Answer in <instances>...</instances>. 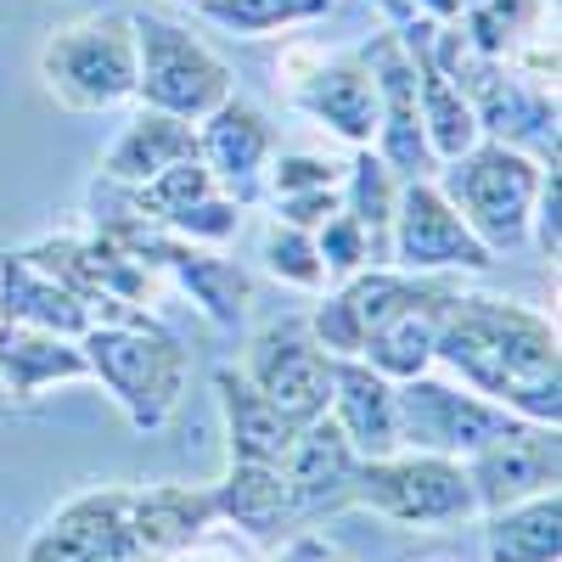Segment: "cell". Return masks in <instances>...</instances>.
<instances>
[{
	"label": "cell",
	"mask_w": 562,
	"mask_h": 562,
	"mask_svg": "<svg viewBox=\"0 0 562 562\" xmlns=\"http://www.w3.org/2000/svg\"><path fill=\"white\" fill-rule=\"evenodd\" d=\"M135 490H102L68 501L52 524L29 540V562H147L130 518Z\"/></svg>",
	"instance_id": "11"
},
{
	"label": "cell",
	"mask_w": 562,
	"mask_h": 562,
	"mask_svg": "<svg viewBox=\"0 0 562 562\" xmlns=\"http://www.w3.org/2000/svg\"><path fill=\"white\" fill-rule=\"evenodd\" d=\"M209 501H214V518H231V524L248 529V535H270V529L288 524V518H299V512H293V490H288V479H281V467H259V461H237L225 473V484L209 490Z\"/></svg>",
	"instance_id": "25"
},
{
	"label": "cell",
	"mask_w": 562,
	"mask_h": 562,
	"mask_svg": "<svg viewBox=\"0 0 562 562\" xmlns=\"http://www.w3.org/2000/svg\"><path fill=\"white\" fill-rule=\"evenodd\" d=\"M321 186H333V164H321L310 153H293L276 164V198H293V192H321Z\"/></svg>",
	"instance_id": "33"
},
{
	"label": "cell",
	"mask_w": 562,
	"mask_h": 562,
	"mask_svg": "<svg viewBox=\"0 0 562 562\" xmlns=\"http://www.w3.org/2000/svg\"><path fill=\"white\" fill-rule=\"evenodd\" d=\"M265 265L281 281H293V288H321V281H326V265L315 254V237H310V231H299V225H288V220H276L265 231Z\"/></svg>",
	"instance_id": "29"
},
{
	"label": "cell",
	"mask_w": 562,
	"mask_h": 562,
	"mask_svg": "<svg viewBox=\"0 0 562 562\" xmlns=\"http://www.w3.org/2000/svg\"><path fill=\"white\" fill-rule=\"evenodd\" d=\"M79 349L90 360V378H102L108 394L124 405L130 428L153 434L175 416L186 394V355L153 315L147 321H90Z\"/></svg>",
	"instance_id": "2"
},
{
	"label": "cell",
	"mask_w": 562,
	"mask_h": 562,
	"mask_svg": "<svg viewBox=\"0 0 562 562\" xmlns=\"http://www.w3.org/2000/svg\"><path fill=\"white\" fill-rule=\"evenodd\" d=\"M130 518H135L140 557H147V562H169L186 546L203 540V529L214 524V501H209V490L158 484V490H135Z\"/></svg>",
	"instance_id": "17"
},
{
	"label": "cell",
	"mask_w": 562,
	"mask_h": 562,
	"mask_svg": "<svg viewBox=\"0 0 562 562\" xmlns=\"http://www.w3.org/2000/svg\"><path fill=\"white\" fill-rule=\"evenodd\" d=\"M557 473H562L557 428L524 422V416H512L495 439H484L467 456V484H473L484 512H501V506H518L529 495L557 490Z\"/></svg>",
	"instance_id": "10"
},
{
	"label": "cell",
	"mask_w": 562,
	"mask_h": 562,
	"mask_svg": "<svg viewBox=\"0 0 562 562\" xmlns=\"http://www.w3.org/2000/svg\"><path fill=\"white\" fill-rule=\"evenodd\" d=\"M0 562H7V557H0Z\"/></svg>",
	"instance_id": "38"
},
{
	"label": "cell",
	"mask_w": 562,
	"mask_h": 562,
	"mask_svg": "<svg viewBox=\"0 0 562 562\" xmlns=\"http://www.w3.org/2000/svg\"><path fill=\"white\" fill-rule=\"evenodd\" d=\"M192 153H198L192 124L175 119V113H158V108H140V113L124 124V135L108 147L102 175H108L113 186H147L153 175H164L169 164L192 158Z\"/></svg>",
	"instance_id": "19"
},
{
	"label": "cell",
	"mask_w": 562,
	"mask_h": 562,
	"mask_svg": "<svg viewBox=\"0 0 562 562\" xmlns=\"http://www.w3.org/2000/svg\"><path fill=\"white\" fill-rule=\"evenodd\" d=\"M439 192L467 220V231L495 254V248H518L529 237V209H535V192H540V169L518 147L490 140V147H467L461 158H450Z\"/></svg>",
	"instance_id": "3"
},
{
	"label": "cell",
	"mask_w": 562,
	"mask_h": 562,
	"mask_svg": "<svg viewBox=\"0 0 562 562\" xmlns=\"http://www.w3.org/2000/svg\"><path fill=\"white\" fill-rule=\"evenodd\" d=\"M333 0H203V12L225 23L231 34H270L281 23H304L321 18Z\"/></svg>",
	"instance_id": "28"
},
{
	"label": "cell",
	"mask_w": 562,
	"mask_h": 562,
	"mask_svg": "<svg viewBox=\"0 0 562 562\" xmlns=\"http://www.w3.org/2000/svg\"><path fill=\"white\" fill-rule=\"evenodd\" d=\"M411 45V68H416V108H422V135H428V153L434 158H461L467 147H479V119H473V108H467V97L439 74V63L428 57V29H422V40L416 34H405Z\"/></svg>",
	"instance_id": "21"
},
{
	"label": "cell",
	"mask_w": 562,
	"mask_h": 562,
	"mask_svg": "<svg viewBox=\"0 0 562 562\" xmlns=\"http://www.w3.org/2000/svg\"><path fill=\"white\" fill-rule=\"evenodd\" d=\"M434 360L450 366L467 389H479L490 405L546 422L557 428L562 416V371H557V333L501 299H456L439 315Z\"/></svg>",
	"instance_id": "1"
},
{
	"label": "cell",
	"mask_w": 562,
	"mask_h": 562,
	"mask_svg": "<svg viewBox=\"0 0 562 562\" xmlns=\"http://www.w3.org/2000/svg\"><path fill=\"white\" fill-rule=\"evenodd\" d=\"M445 304H450V293H422L411 310H400L389 326H378L366 344H360V355H366V366L371 371H383V378H422V371L434 366V338H439V315H445Z\"/></svg>",
	"instance_id": "23"
},
{
	"label": "cell",
	"mask_w": 562,
	"mask_h": 562,
	"mask_svg": "<svg viewBox=\"0 0 562 562\" xmlns=\"http://www.w3.org/2000/svg\"><path fill=\"white\" fill-rule=\"evenodd\" d=\"M299 108L349 140L378 135V85L366 63H321L310 79H299Z\"/></svg>",
	"instance_id": "22"
},
{
	"label": "cell",
	"mask_w": 562,
	"mask_h": 562,
	"mask_svg": "<svg viewBox=\"0 0 562 562\" xmlns=\"http://www.w3.org/2000/svg\"><path fill=\"white\" fill-rule=\"evenodd\" d=\"M467 7H473V0H467Z\"/></svg>",
	"instance_id": "37"
},
{
	"label": "cell",
	"mask_w": 562,
	"mask_h": 562,
	"mask_svg": "<svg viewBox=\"0 0 562 562\" xmlns=\"http://www.w3.org/2000/svg\"><path fill=\"white\" fill-rule=\"evenodd\" d=\"M198 158L209 164L214 180L231 186V198L248 203V198H254V175H259L265 158H270V124H265V113H259L254 102L225 97V102L209 113L203 135H198Z\"/></svg>",
	"instance_id": "15"
},
{
	"label": "cell",
	"mask_w": 562,
	"mask_h": 562,
	"mask_svg": "<svg viewBox=\"0 0 562 562\" xmlns=\"http://www.w3.org/2000/svg\"><path fill=\"white\" fill-rule=\"evenodd\" d=\"M237 225H243V203L237 198H220V192L198 198L192 209H180L169 220V231H175V237H186V243H225V237H237Z\"/></svg>",
	"instance_id": "30"
},
{
	"label": "cell",
	"mask_w": 562,
	"mask_h": 562,
	"mask_svg": "<svg viewBox=\"0 0 562 562\" xmlns=\"http://www.w3.org/2000/svg\"><path fill=\"white\" fill-rule=\"evenodd\" d=\"M416 7L428 12L434 23H450V18H461V7H467V0H416Z\"/></svg>",
	"instance_id": "35"
},
{
	"label": "cell",
	"mask_w": 562,
	"mask_h": 562,
	"mask_svg": "<svg viewBox=\"0 0 562 562\" xmlns=\"http://www.w3.org/2000/svg\"><path fill=\"white\" fill-rule=\"evenodd\" d=\"M192 562H214V557H192Z\"/></svg>",
	"instance_id": "36"
},
{
	"label": "cell",
	"mask_w": 562,
	"mask_h": 562,
	"mask_svg": "<svg viewBox=\"0 0 562 562\" xmlns=\"http://www.w3.org/2000/svg\"><path fill=\"white\" fill-rule=\"evenodd\" d=\"M333 422L344 428L349 450L360 461L371 456H394L400 450V422H394V378L371 371L360 360H333Z\"/></svg>",
	"instance_id": "14"
},
{
	"label": "cell",
	"mask_w": 562,
	"mask_h": 562,
	"mask_svg": "<svg viewBox=\"0 0 562 562\" xmlns=\"http://www.w3.org/2000/svg\"><path fill=\"white\" fill-rule=\"evenodd\" d=\"M135 23V97L175 113V119H209L231 97V68L175 23L158 18H130Z\"/></svg>",
	"instance_id": "5"
},
{
	"label": "cell",
	"mask_w": 562,
	"mask_h": 562,
	"mask_svg": "<svg viewBox=\"0 0 562 562\" xmlns=\"http://www.w3.org/2000/svg\"><path fill=\"white\" fill-rule=\"evenodd\" d=\"M243 378L293 422H315L326 405H333V355H326L304 321H281V326H265L248 349V371Z\"/></svg>",
	"instance_id": "8"
},
{
	"label": "cell",
	"mask_w": 562,
	"mask_h": 562,
	"mask_svg": "<svg viewBox=\"0 0 562 562\" xmlns=\"http://www.w3.org/2000/svg\"><path fill=\"white\" fill-rule=\"evenodd\" d=\"M389 259L405 270H484L490 248L467 231V220L450 209V198L434 180H411L394 192V220H389Z\"/></svg>",
	"instance_id": "9"
},
{
	"label": "cell",
	"mask_w": 562,
	"mask_h": 562,
	"mask_svg": "<svg viewBox=\"0 0 562 562\" xmlns=\"http://www.w3.org/2000/svg\"><path fill=\"white\" fill-rule=\"evenodd\" d=\"M371 85H378V147H383L389 175L428 180L434 153H428V135H422L416 68H411V52L389 34L378 40V52H371Z\"/></svg>",
	"instance_id": "12"
},
{
	"label": "cell",
	"mask_w": 562,
	"mask_h": 562,
	"mask_svg": "<svg viewBox=\"0 0 562 562\" xmlns=\"http://www.w3.org/2000/svg\"><path fill=\"white\" fill-rule=\"evenodd\" d=\"M394 422H400V445L461 461L484 439H495L512 422V411L490 405L484 394H461L450 383H434L428 371H422V378H405L394 389Z\"/></svg>",
	"instance_id": "7"
},
{
	"label": "cell",
	"mask_w": 562,
	"mask_h": 562,
	"mask_svg": "<svg viewBox=\"0 0 562 562\" xmlns=\"http://www.w3.org/2000/svg\"><path fill=\"white\" fill-rule=\"evenodd\" d=\"M276 203H281V220L299 225V231L326 225L338 214V192H333V186H321V192H293V198H276Z\"/></svg>",
	"instance_id": "34"
},
{
	"label": "cell",
	"mask_w": 562,
	"mask_h": 562,
	"mask_svg": "<svg viewBox=\"0 0 562 562\" xmlns=\"http://www.w3.org/2000/svg\"><path fill=\"white\" fill-rule=\"evenodd\" d=\"M355 467L360 456L349 450L344 428L333 416H315L299 428L288 461H281V479L293 490V512H326V506H344L349 501V484H355Z\"/></svg>",
	"instance_id": "13"
},
{
	"label": "cell",
	"mask_w": 562,
	"mask_h": 562,
	"mask_svg": "<svg viewBox=\"0 0 562 562\" xmlns=\"http://www.w3.org/2000/svg\"><path fill=\"white\" fill-rule=\"evenodd\" d=\"M220 411H225V434H231V461H259V467H281L299 439V428L281 416L243 371H220Z\"/></svg>",
	"instance_id": "18"
},
{
	"label": "cell",
	"mask_w": 562,
	"mask_h": 562,
	"mask_svg": "<svg viewBox=\"0 0 562 562\" xmlns=\"http://www.w3.org/2000/svg\"><path fill=\"white\" fill-rule=\"evenodd\" d=\"M0 321L34 326V333H57V338H85L90 304L79 293H68L57 276H45L34 259L7 254L0 259Z\"/></svg>",
	"instance_id": "16"
},
{
	"label": "cell",
	"mask_w": 562,
	"mask_h": 562,
	"mask_svg": "<svg viewBox=\"0 0 562 562\" xmlns=\"http://www.w3.org/2000/svg\"><path fill=\"white\" fill-rule=\"evenodd\" d=\"M315 254L326 265V276H355L360 265H371V237L338 209L333 220L321 225V237H315Z\"/></svg>",
	"instance_id": "31"
},
{
	"label": "cell",
	"mask_w": 562,
	"mask_h": 562,
	"mask_svg": "<svg viewBox=\"0 0 562 562\" xmlns=\"http://www.w3.org/2000/svg\"><path fill=\"white\" fill-rule=\"evenodd\" d=\"M484 551L490 562H557L562 557V495L546 490L518 506L490 512Z\"/></svg>",
	"instance_id": "24"
},
{
	"label": "cell",
	"mask_w": 562,
	"mask_h": 562,
	"mask_svg": "<svg viewBox=\"0 0 562 562\" xmlns=\"http://www.w3.org/2000/svg\"><path fill=\"white\" fill-rule=\"evenodd\" d=\"M529 225H535L540 248L557 259V243H562V180H557V164H551V175H540V192H535Z\"/></svg>",
	"instance_id": "32"
},
{
	"label": "cell",
	"mask_w": 562,
	"mask_h": 562,
	"mask_svg": "<svg viewBox=\"0 0 562 562\" xmlns=\"http://www.w3.org/2000/svg\"><path fill=\"white\" fill-rule=\"evenodd\" d=\"M349 501L383 512L394 524H456L473 518L479 495L467 484V467L456 456H371L355 467Z\"/></svg>",
	"instance_id": "6"
},
{
	"label": "cell",
	"mask_w": 562,
	"mask_h": 562,
	"mask_svg": "<svg viewBox=\"0 0 562 562\" xmlns=\"http://www.w3.org/2000/svg\"><path fill=\"white\" fill-rule=\"evenodd\" d=\"M344 214L371 237V265H389V220H394V175L383 158L360 153L349 169V198Z\"/></svg>",
	"instance_id": "26"
},
{
	"label": "cell",
	"mask_w": 562,
	"mask_h": 562,
	"mask_svg": "<svg viewBox=\"0 0 562 562\" xmlns=\"http://www.w3.org/2000/svg\"><path fill=\"white\" fill-rule=\"evenodd\" d=\"M40 68H45V85H52L57 102H68L79 113H102V108L135 97V23L124 12L85 18L45 45Z\"/></svg>",
	"instance_id": "4"
},
{
	"label": "cell",
	"mask_w": 562,
	"mask_h": 562,
	"mask_svg": "<svg viewBox=\"0 0 562 562\" xmlns=\"http://www.w3.org/2000/svg\"><path fill=\"white\" fill-rule=\"evenodd\" d=\"M546 12V0H473L467 7V40L479 45L484 57H506Z\"/></svg>",
	"instance_id": "27"
},
{
	"label": "cell",
	"mask_w": 562,
	"mask_h": 562,
	"mask_svg": "<svg viewBox=\"0 0 562 562\" xmlns=\"http://www.w3.org/2000/svg\"><path fill=\"white\" fill-rule=\"evenodd\" d=\"M63 378H90V360L74 338L0 321V383H7L12 400H34L40 389H52Z\"/></svg>",
	"instance_id": "20"
}]
</instances>
